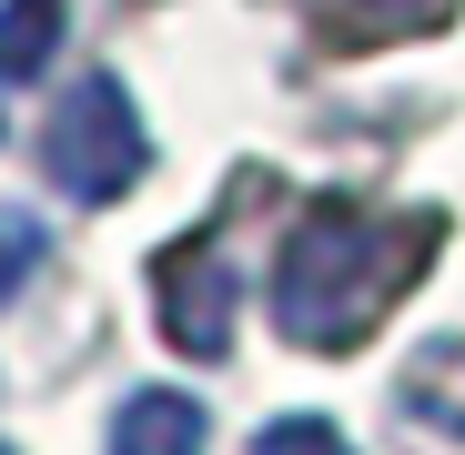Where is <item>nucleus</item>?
Here are the masks:
<instances>
[{
    "label": "nucleus",
    "mask_w": 465,
    "mask_h": 455,
    "mask_svg": "<svg viewBox=\"0 0 465 455\" xmlns=\"http://www.w3.org/2000/svg\"><path fill=\"white\" fill-rule=\"evenodd\" d=\"M425 253H435V213H364L354 193L303 203L283 253H273V324H283V344L354 354L405 303Z\"/></svg>",
    "instance_id": "nucleus-1"
},
{
    "label": "nucleus",
    "mask_w": 465,
    "mask_h": 455,
    "mask_svg": "<svg viewBox=\"0 0 465 455\" xmlns=\"http://www.w3.org/2000/svg\"><path fill=\"white\" fill-rule=\"evenodd\" d=\"M142 163H152V132H142V112H132V92L112 82V71H82L61 102H51V122H41V173H51V193H71V203H122L132 183H142Z\"/></svg>",
    "instance_id": "nucleus-2"
},
{
    "label": "nucleus",
    "mask_w": 465,
    "mask_h": 455,
    "mask_svg": "<svg viewBox=\"0 0 465 455\" xmlns=\"http://www.w3.org/2000/svg\"><path fill=\"white\" fill-rule=\"evenodd\" d=\"M152 314H163V344L193 354V364H223L232 354V324H243V283H232L223 243H173L152 263Z\"/></svg>",
    "instance_id": "nucleus-3"
},
{
    "label": "nucleus",
    "mask_w": 465,
    "mask_h": 455,
    "mask_svg": "<svg viewBox=\"0 0 465 455\" xmlns=\"http://www.w3.org/2000/svg\"><path fill=\"white\" fill-rule=\"evenodd\" d=\"M203 435H213V415L183 385H142L112 415V455H203Z\"/></svg>",
    "instance_id": "nucleus-4"
},
{
    "label": "nucleus",
    "mask_w": 465,
    "mask_h": 455,
    "mask_svg": "<svg viewBox=\"0 0 465 455\" xmlns=\"http://www.w3.org/2000/svg\"><path fill=\"white\" fill-rule=\"evenodd\" d=\"M61 51V0H0V82H41Z\"/></svg>",
    "instance_id": "nucleus-5"
},
{
    "label": "nucleus",
    "mask_w": 465,
    "mask_h": 455,
    "mask_svg": "<svg viewBox=\"0 0 465 455\" xmlns=\"http://www.w3.org/2000/svg\"><path fill=\"white\" fill-rule=\"evenodd\" d=\"M41 253H51V233H41V213H21V203H0V314H11V303L31 293Z\"/></svg>",
    "instance_id": "nucleus-6"
},
{
    "label": "nucleus",
    "mask_w": 465,
    "mask_h": 455,
    "mask_svg": "<svg viewBox=\"0 0 465 455\" xmlns=\"http://www.w3.org/2000/svg\"><path fill=\"white\" fill-rule=\"evenodd\" d=\"M344 11L374 31V41H425V31H445L465 0H344Z\"/></svg>",
    "instance_id": "nucleus-7"
},
{
    "label": "nucleus",
    "mask_w": 465,
    "mask_h": 455,
    "mask_svg": "<svg viewBox=\"0 0 465 455\" xmlns=\"http://www.w3.org/2000/svg\"><path fill=\"white\" fill-rule=\"evenodd\" d=\"M253 455H354V445H344L334 415H273V425L253 435Z\"/></svg>",
    "instance_id": "nucleus-8"
},
{
    "label": "nucleus",
    "mask_w": 465,
    "mask_h": 455,
    "mask_svg": "<svg viewBox=\"0 0 465 455\" xmlns=\"http://www.w3.org/2000/svg\"><path fill=\"white\" fill-rule=\"evenodd\" d=\"M0 455H21V445H0Z\"/></svg>",
    "instance_id": "nucleus-9"
}]
</instances>
